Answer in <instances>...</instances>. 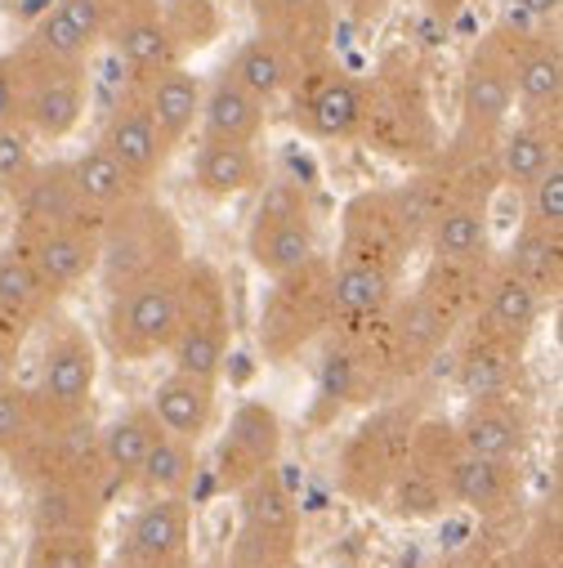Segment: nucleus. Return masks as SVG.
Listing matches in <instances>:
<instances>
[{"label": "nucleus", "instance_id": "obj_18", "mask_svg": "<svg viewBox=\"0 0 563 568\" xmlns=\"http://www.w3.org/2000/svg\"><path fill=\"white\" fill-rule=\"evenodd\" d=\"M121 568H180L193 564V501L188 497H139L116 555Z\"/></svg>", "mask_w": 563, "mask_h": 568}, {"label": "nucleus", "instance_id": "obj_15", "mask_svg": "<svg viewBox=\"0 0 563 568\" xmlns=\"http://www.w3.org/2000/svg\"><path fill=\"white\" fill-rule=\"evenodd\" d=\"M6 462L14 466L23 488L59 484V479H108L103 475V453H99L94 407L72 412V416H45L37 425V435Z\"/></svg>", "mask_w": 563, "mask_h": 568}, {"label": "nucleus", "instance_id": "obj_29", "mask_svg": "<svg viewBox=\"0 0 563 568\" xmlns=\"http://www.w3.org/2000/svg\"><path fill=\"white\" fill-rule=\"evenodd\" d=\"M264 130H268V103H259L228 68L202 85V112H197L202 139H219V144H259Z\"/></svg>", "mask_w": 563, "mask_h": 568}, {"label": "nucleus", "instance_id": "obj_47", "mask_svg": "<svg viewBox=\"0 0 563 568\" xmlns=\"http://www.w3.org/2000/svg\"><path fill=\"white\" fill-rule=\"evenodd\" d=\"M523 220L563 229V158H554L528 189H523Z\"/></svg>", "mask_w": 563, "mask_h": 568}, {"label": "nucleus", "instance_id": "obj_42", "mask_svg": "<svg viewBox=\"0 0 563 568\" xmlns=\"http://www.w3.org/2000/svg\"><path fill=\"white\" fill-rule=\"evenodd\" d=\"M162 23L171 45L180 50V59L188 63L193 54L211 50L224 37V6L219 0H157Z\"/></svg>", "mask_w": 563, "mask_h": 568}, {"label": "nucleus", "instance_id": "obj_53", "mask_svg": "<svg viewBox=\"0 0 563 568\" xmlns=\"http://www.w3.org/2000/svg\"><path fill=\"white\" fill-rule=\"evenodd\" d=\"M108 6H112V19H116L121 10H130V6H144V0H108Z\"/></svg>", "mask_w": 563, "mask_h": 568}, {"label": "nucleus", "instance_id": "obj_13", "mask_svg": "<svg viewBox=\"0 0 563 568\" xmlns=\"http://www.w3.org/2000/svg\"><path fill=\"white\" fill-rule=\"evenodd\" d=\"M41 354H37V398L45 416H72L94 407L99 385V345L94 336L63 310H54L41 327Z\"/></svg>", "mask_w": 563, "mask_h": 568}, {"label": "nucleus", "instance_id": "obj_51", "mask_svg": "<svg viewBox=\"0 0 563 568\" xmlns=\"http://www.w3.org/2000/svg\"><path fill=\"white\" fill-rule=\"evenodd\" d=\"M465 10H470V0H426V19L434 28H452Z\"/></svg>", "mask_w": 563, "mask_h": 568}, {"label": "nucleus", "instance_id": "obj_36", "mask_svg": "<svg viewBox=\"0 0 563 568\" xmlns=\"http://www.w3.org/2000/svg\"><path fill=\"white\" fill-rule=\"evenodd\" d=\"M309 63L300 59V54H291L282 41H273V37H264V32H255L250 41H242L237 45V54L228 59V72L259 99V103H268V112L287 99V90L296 85V77L305 72Z\"/></svg>", "mask_w": 563, "mask_h": 568}, {"label": "nucleus", "instance_id": "obj_22", "mask_svg": "<svg viewBox=\"0 0 563 568\" xmlns=\"http://www.w3.org/2000/svg\"><path fill=\"white\" fill-rule=\"evenodd\" d=\"M108 479H59L28 488V532L50 537H99L108 506H112Z\"/></svg>", "mask_w": 563, "mask_h": 568}, {"label": "nucleus", "instance_id": "obj_8", "mask_svg": "<svg viewBox=\"0 0 563 568\" xmlns=\"http://www.w3.org/2000/svg\"><path fill=\"white\" fill-rule=\"evenodd\" d=\"M233 349V314L224 273L206 260H184L180 268V327L171 341V367L193 372L202 381H219Z\"/></svg>", "mask_w": 563, "mask_h": 568}, {"label": "nucleus", "instance_id": "obj_48", "mask_svg": "<svg viewBox=\"0 0 563 568\" xmlns=\"http://www.w3.org/2000/svg\"><path fill=\"white\" fill-rule=\"evenodd\" d=\"M19 125V59L14 50L0 54V130Z\"/></svg>", "mask_w": 563, "mask_h": 568}, {"label": "nucleus", "instance_id": "obj_19", "mask_svg": "<svg viewBox=\"0 0 563 568\" xmlns=\"http://www.w3.org/2000/svg\"><path fill=\"white\" fill-rule=\"evenodd\" d=\"M94 144L139 184V189H153L171 162V144H166V134L157 130V121L139 108V99L130 90L116 94V103L108 108L103 125H99V139Z\"/></svg>", "mask_w": 563, "mask_h": 568}, {"label": "nucleus", "instance_id": "obj_54", "mask_svg": "<svg viewBox=\"0 0 563 568\" xmlns=\"http://www.w3.org/2000/svg\"><path fill=\"white\" fill-rule=\"evenodd\" d=\"M116 568H121V564H116ZM180 568H193V564H180Z\"/></svg>", "mask_w": 563, "mask_h": 568}, {"label": "nucleus", "instance_id": "obj_12", "mask_svg": "<svg viewBox=\"0 0 563 568\" xmlns=\"http://www.w3.org/2000/svg\"><path fill=\"white\" fill-rule=\"evenodd\" d=\"M246 255L264 277H277L318 255V220L305 184L296 180L259 184V202L246 224Z\"/></svg>", "mask_w": 563, "mask_h": 568}, {"label": "nucleus", "instance_id": "obj_34", "mask_svg": "<svg viewBox=\"0 0 563 568\" xmlns=\"http://www.w3.org/2000/svg\"><path fill=\"white\" fill-rule=\"evenodd\" d=\"M157 435H162V425H157L149 403L125 407L121 416L99 425V453H103V475H108L112 493H125L134 484V475L144 466L149 448L157 444Z\"/></svg>", "mask_w": 563, "mask_h": 568}, {"label": "nucleus", "instance_id": "obj_6", "mask_svg": "<svg viewBox=\"0 0 563 568\" xmlns=\"http://www.w3.org/2000/svg\"><path fill=\"white\" fill-rule=\"evenodd\" d=\"M323 341H327V349L318 363L314 407H309L314 430H327V425H336L345 412L380 403L398 385L385 336H380V318L362 323V327H331Z\"/></svg>", "mask_w": 563, "mask_h": 568}, {"label": "nucleus", "instance_id": "obj_5", "mask_svg": "<svg viewBox=\"0 0 563 568\" xmlns=\"http://www.w3.org/2000/svg\"><path fill=\"white\" fill-rule=\"evenodd\" d=\"M336 323L331 310V255H309L305 264L268 277L255 314V345L264 363H291Z\"/></svg>", "mask_w": 563, "mask_h": 568}, {"label": "nucleus", "instance_id": "obj_33", "mask_svg": "<svg viewBox=\"0 0 563 568\" xmlns=\"http://www.w3.org/2000/svg\"><path fill=\"white\" fill-rule=\"evenodd\" d=\"M541 314H545V301L528 287L523 277H514L501 260H492L488 273H483V292H479V305H474L470 318H479L483 327H492V332L514 336V341L528 345L536 336Z\"/></svg>", "mask_w": 563, "mask_h": 568}, {"label": "nucleus", "instance_id": "obj_10", "mask_svg": "<svg viewBox=\"0 0 563 568\" xmlns=\"http://www.w3.org/2000/svg\"><path fill=\"white\" fill-rule=\"evenodd\" d=\"M180 327V268L134 282L108 296L103 310V345L121 363H153L171 349Z\"/></svg>", "mask_w": 563, "mask_h": 568}, {"label": "nucleus", "instance_id": "obj_9", "mask_svg": "<svg viewBox=\"0 0 563 568\" xmlns=\"http://www.w3.org/2000/svg\"><path fill=\"white\" fill-rule=\"evenodd\" d=\"M411 425H416V412L407 403L367 407V416L345 435V444L336 453V488H340V497H349L358 506H380L385 501L393 475L407 466Z\"/></svg>", "mask_w": 563, "mask_h": 568}, {"label": "nucleus", "instance_id": "obj_35", "mask_svg": "<svg viewBox=\"0 0 563 568\" xmlns=\"http://www.w3.org/2000/svg\"><path fill=\"white\" fill-rule=\"evenodd\" d=\"M193 184L211 202H233L242 193H255L264 184V158L255 144H219V139H202L193 153Z\"/></svg>", "mask_w": 563, "mask_h": 568}, {"label": "nucleus", "instance_id": "obj_40", "mask_svg": "<svg viewBox=\"0 0 563 568\" xmlns=\"http://www.w3.org/2000/svg\"><path fill=\"white\" fill-rule=\"evenodd\" d=\"M197 470H202L197 444H184V439H175V435L162 430L130 488L139 497H188L193 484H197Z\"/></svg>", "mask_w": 563, "mask_h": 568}, {"label": "nucleus", "instance_id": "obj_24", "mask_svg": "<svg viewBox=\"0 0 563 568\" xmlns=\"http://www.w3.org/2000/svg\"><path fill=\"white\" fill-rule=\"evenodd\" d=\"M457 439L492 462H519L532 444V412L523 394H488V398H465L461 416L452 420Z\"/></svg>", "mask_w": 563, "mask_h": 568}, {"label": "nucleus", "instance_id": "obj_41", "mask_svg": "<svg viewBox=\"0 0 563 568\" xmlns=\"http://www.w3.org/2000/svg\"><path fill=\"white\" fill-rule=\"evenodd\" d=\"M68 171H72V184H76V197L90 215H112L116 206H125L134 193H149V189H139L99 144H90L85 153L68 158Z\"/></svg>", "mask_w": 563, "mask_h": 568}, {"label": "nucleus", "instance_id": "obj_45", "mask_svg": "<svg viewBox=\"0 0 563 568\" xmlns=\"http://www.w3.org/2000/svg\"><path fill=\"white\" fill-rule=\"evenodd\" d=\"M23 568H103V546L99 537H50L32 532Z\"/></svg>", "mask_w": 563, "mask_h": 568}, {"label": "nucleus", "instance_id": "obj_38", "mask_svg": "<svg viewBox=\"0 0 563 568\" xmlns=\"http://www.w3.org/2000/svg\"><path fill=\"white\" fill-rule=\"evenodd\" d=\"M501 264L523 277L528 287L550 305L559 292H563V229H545V224H532V220H519Z\"/></svg>", "mask_w": 563, "mask_h": 568}, {"label": "nucleus", "instance_id": "obj_17", "mask_svg": "<svg viewBox=\"0 0 563 568\" xmlns=\"http://www.w3.org/2000/svg\"><path fill=\"white\" fill-rule=\"evenodd\" d=\"M457 332H461L457 318L439 301H430L420 287L398 292L393 305L380 318V336H385V349H389V363H393L398 381H411L430 363H439V354L452 345Z\"/></svg>", "mask_w": 563, "mask_h": 568}, {"label": "nucleus", "instance_id": "obj_49", "mask_svg": "<svg viewBox=\"0 0 563 568\" xmlns=\"http://www.w3.org/2000/svg\"><path fill=\"white\" fill-rule=\"evenodd\" d=\"M23 345H28V336H23L19 327L0 323V385L14 381V367H19V358H23Z\"/></svg>", "mask_w": 563, "mask_h": 568}, {"label": "nucleus", "instance_id": "obj_7", "mask_svg": "<svg viewBox=\"0 0 563 568\" xmlns=\"http://www.w3.org/2000/svg\"><path fill=\"white\" fill-rule=\"evenodd\" d=\"M420 242H426V229H420L402 184L398 189H362L340 211V246L331 260L402 277L407 255H416Z\"/></svg>", "mask_w": 563, "mask_h": 568}, {"label": "nucleus", "instance_id": "obj_25", "mask_svg": "<svg viewBox=\"0 0 563 568\" xmlns=\"http://www.w3.org/2000/svg\"><path fill=\"white\" fill-rule=\"evenodd\" d=\"M108 28H112L108 0H50L41 19L28 28L23 50L63 63H90V54L108 41Z\"/></svg>", "mask_w": 563, "mask_h": 568}, {"label": "nucleus", "instance_id": "obj_20", "mask_svg": "<svg viewBox=\"0 0 563 568\" xmlns=\"http://www.w3.org/2000/svg\"><path fill=\"white\" fill-rule=\"evenodd\" d=\"M523 358L528 345L514 336H501L470 318L452 336V363H457V385L465 398H488V394H519L523 385Z\"/></svg>", "mask_w": 563, "mask_h": 568}, {"label": "nucleus", "instance_id": "obj_3", "mask_svg": "<svg viewBox=\"0 0 563 568\" xmlns=\"http://www.w3.org/2000/svg\"><path fill=\"white\" fill-rule=\"evenodd\" d=\"M184 260H188L184 224L153 189L134 193L125 206H116L99 224V268L94 273L108 296L121 287H134V282L175 273V268H184Z\"/></svg>", "mask_w": 563, "mask_h": 568}, {"label": "nucleus", "instance_id": "obj_31", "mask_svg": "<svg viewBox=\"0 0 563 568\" xmlns=\"http://www.w3.org/2000/svg\"><path fill=\"white\" fill-rule=\"evenodd\" d=\"M554 158H563V116H514L492 153V166L501 184L523 193Z\"/></svg>", "mask_w": 563, "mask_h": 568}, {"label": "nucleus", "instance_id": "obj_14", "mask_svg": "<svg viewBox=\"0 0 563 568\" xmlns=\"http://www.w3.org/2000/svg\"><path fill=\"white\" fill-rule=\"evenodd\" d=\"M282 103L305 139H318V144H358L362 139V77L336 63V50L314 59Z\"/></svg>", "mask_w": 563, "mask_h": 568}, {"label": "nucleus", "instance_id": "obj_21", "mask_svg": "<svg viewBox=\"0 0 563 568\" xmlns=\"http://www.w3.org/2000/svg\"><path fill=\"white\" fill-rule=\"evenodd\" d=\"M514 116H563L559 23H523L514 41Z\"/></svg>", "mask_w": 563, "mask_h": 568}, {"label": "nucleus", "instance_id": "obj_44", "mask_svg": "<svg viewBox=\"0 0 563 568\" xmlns=\"http://www.w3.org/2000/svg\"><path fill=\"white\" fill-rule=\"evenodd\" d=\"M45 420V407L37 398L32 385H23L19 376L0 385V457H14Z\"/></svg>", "mask_w": 563, "mask_h": 568}, {"label": "nucleus", "instance_id": "obj_43", "mask_svg": "<svg viewBox=\"0 0 563 568\" xmlns=\"http://www.w3.org/2000/svg\"><path fill=\"white\" fill-rule=\"evenodd\" d=\"M380 506H389L393 519L420 524V519H439L448 510V493H443V484L426 466L407 457V466L393 475V484H389V493H385Z\"/></svg>", "mask_w": 563, "mask_h": 568}, {"label": "nucleus", "instance_id": "obj_32", "mask_svg": "<svg viewBox=\"0 0 563 568\" xmlns=\"http://www.w3.org/2000/svg\"><path fill=\"white\" fill-rule=\"evenodd\" d=\"M10 202H14V220H19L14 233H28V229H63V224H90V220H99V215H90L81 206L68 162H41L32 171V180Z\"/></svg>", "mask_w": 563, "mask_h": 568}, {"label": "nucleus", "instance_id": "obj_28", "mask_svg": "<svg viewBox=\"0 0 563 568\" xmlns=\"http://www.w3.org/2000/svg\"><path fill=\"white\" fill-rule=\"evenodd\" d=\"M149 407H153V416H157V425L166 435L202 448V439L215 430V416H219V381H202L193 372L171 367L157 381Z\"/></svg>", "mask_w": 563, "mask_h": 568}, {"label": "nucleus", "instance_id": "obj_4", "mask_svg": "<svg viewBox=\"0 0 563 568\" xmlns=\"http://www.w3.org/2000/svg\"><path fill=\"white\" fill-rule=\"evenodd\" d=\"M407 457L420 462L443 484L448 506H465L479 519H505L519 506V493H523L519 462H492V457L470 453L457 439L452 420H443V416H416Z\"/></svg>", "mask_w": 563, "mask_h": 568}, {"label": "nucleus", "instance_id": "obj_2", "mask_svg": "<svg viewBox=\"0 0 563 568\" xmlns=\"http://www.w3.org/2000/svg\"><path fill=\"white\" fill-rule=\"evenodd\" d=\"M523 19L492 23L470 50L457 85V125L443 139L448 162H492L501 134L514 121V41Z\"/></svg>", "mask_w": 563, "mask_h": 568}, {"label": "nucleus", "instance_id": "obj_1", "mask_svg": "<svg viewBox=\"0 0 563 568\" xmlns=\"http://www.w3.org/2000/svg\"><path fill=\"white\" fill-rule=\"evenodd\" d=\"M380 158L426 166L439 158L443 134L430 99V68L416 50H389L371 77H362V139Z\"/></svg>", "mask_w": 563, "mask_h": 568}, {"label": "nucleus", "instance_id": "obj_50", "mask_svg": "<svg viewBox=\"0 0 563 568\" xmlns=\"http://www.w3.org/2000/svg\"><path fill=\"white\" fill-rule=\"evenodd\" d=\"M510 6L523 23H559L563 0H510Z\"/></svg>", "mask_w": 563, "mask_h": 568}, {"label": "nucleus", "instance_id": "obj_23", "mask_svg": "<svg viewBox=\"0 0 563 568\" xmlns=\"http://www.w3.org/2000/svg\"><path fill=\"white\" fill-rule=\"evenodd\" d=\"M99 224L103 220L14 233V246L32 260L41 282L54 292V301H63L72 287H81L85 277H94V268H99Z\"/></svg>", "mask_w": 563, "mask_h": 568}, {"label": "nucleus", "instance_id": "obj_11", "mask_svg": "<svg viewBox=\"0 0 563 568\" xmlns=\"http://www.w3.org/2000/svg\"><path fill=\"white\" fill-rule=\"evenodd\" d=\"M19 59V125L37 144H63L90 108V63L45 59L37 50H14Z\"/></svg>", "mask_w": 563, "mask_h": 568}, {"label": "nucleus", "instance_id": "obj_37", "mask_svg": "<svg viewBox=\"0 0 563 568\" xmlns=\"http://www.w3.org/2000/svg\"><path fill=\"white\" fill-rule=\"evenodd\" d=\"M54 310H59V301L41 282V273L32 268V260L14 242H6L0 246V323L32 336Z\"/></svg>", "mask_w": 563, "mask_h": 568}, {"label": "nucleus", "instance_id": "obj_30", "mask_svg": "<svg viewBox=\"0 0 563 568\" xmlns=\"http://www.w3.org/2000/svg\"><path fill=\"white\" fill-rule=\"evenodd\" d=\"M103 45L116 54L125 81H139V77H149V72H162V68L184 63L180 50H175L171 37H166V23H162L157 0H144V6L121 10V14L112 19Z\"/></svg>", "mask_w": 563, "mask_h": 568}, {"label": "nucleus", "instance_id": "obj_27", "mask_svg": "<svg viewBox=\"0 0 563 568\" xmlns=\"http://www.w3.org/2000/svg\"><path fill=\"white\" fill-rule=\"evenodd\" d=\"M202 77L188 68V63H175V68H162V72H149L139 81H125V90L139 99L157 130L166 134V144L180 149L184 139L197 130V112H202Z\"/></svg>", "mask_w": 563, "mask_h": 568}, {"label": "nucleus", "instance_id": "obj_46", "mask_svg": "<svg viewBox=\"0 0 563 568\" xmlns=\"http://www.w3.org/2000/svg\"><path fill=\"white\" fill-rule=\"evenodd\" d=\"M37 166H41L37 139H32L23 125H6V130H0V193L14 197V193L32 180Z\"/></svg>", "mask_w": 563, "mask_h": 568}, {"label": "nucleus", "instance_id": "obj_26", "mask_svg": "<svg viewBox=\"0 0 563 568\" xmlns=\"http://www.w3.org/2000/svg\"><path fill=\"white\" fill-rule=\"evenodd\" d=\"M255 32L282 41L305 63L331 54L336 41V0H246Z\"/></svg>", "mask_w": 563, "mask_h": 568}, {"label": "nucleus", "instance_id": "obj_39", "mask_svg": "<svg viewBox=\"0 0 563 568\" xmlns=\"http://www.w3.org/2000/svg\"><path fill=\"white\" fill-rule=\"evenodd\" d=\"M233 497H237V528L259 532V537H277V541H300V510H296V497H291L277 466L255 475Z\"/></svg>", "mask_w": 563, "mask_h": 568}, {"label": "nucleus", "instance_id": "obj_16", "mask_svg": "<svg viewBox=\"0 0 563 568\" xmlns=\"http://www.w3.org/2000/svg\"><path fill=\"white\" fill-rule=\"evenodd\" d=\"M282 416L273 403L264 398H242L224 425V435L215 444L211 470H215V488L219 493H237L246 488L255 475L273 470L282 457Z\"/></svg>", "mask_w": 563, "mask_h": 568}, {"label": "nucleus", "instance_id": "obj_52", "mask_svg": "<svg viewBox=\"0 0 563 568\" xmlns=\"http://www.w3.org/2000/svg\"><path fill=\"white\" fill-rule=\"evenodd\" d=\"M340 6L349 10V19H354V23H376V19L385 14L389 0H340Z\"/></svg>", "mask_w": 563, "mask_h": 568}]
</instances>
